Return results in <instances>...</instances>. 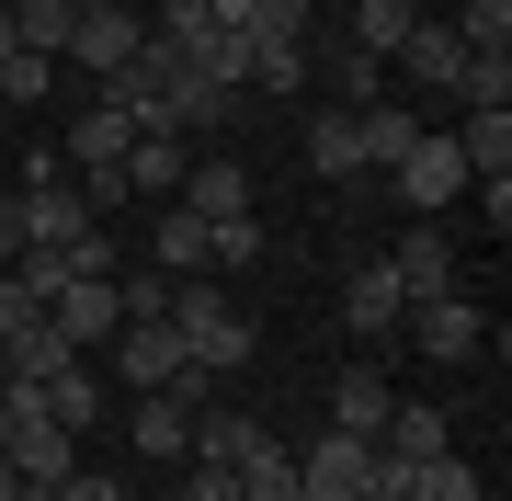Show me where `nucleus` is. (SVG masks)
Instances as JSON below:
<instances>
[{
	"label": "nucleus",
	"mask_w": 512,
	"mask_h": 501,
	"mask_svg": "<svg viewBox=\"0 0 512 501\" xmlns=\"http://www.w3.org/2000/svg\"><path fill=\"white\" fill-rule=\"evenodd\" d=\"M171 331L194 342V365H205V376H239V365L262 353V331L217 297V285H171Z\"/></svg>",
	"instance_id": "obj_1"
},
{
	"label": "nucleus",
	"mask_w": 512,
	"mask_h": 501,
	"mask_svg": "<svg viewBox=\"0 0 512 501\" xmlns=\"http://www.w3.org/2000/svg\"><path fill=\"white\" fill-rule=\"evenodd\" d=\"M308 35H285V23H239L228 35V69H239V92H308Z\"/></svg>",
	"instance_id": "obj_2"
},
{
	"label": "nucleus",
	"mask_w": 512,
	"mask_h": 501,
	"mask_svg": "<svg viewBox=\"0 0 512 501\" xmlns=\"http://www.w3.org/2000/svg\"><path fill=\"white\" fill-rule=\"evenodd\" d=\"M387 183H399V205H410V217H444V205L467 194V160H456V137H433V126H421L410 149L387 160Z\"/></svg>",
	"instance_id": "obj_3"
},
{
	"label": "nucleus",
	"mask_w": 512,
	"mask_h": 501,
	"mask_svg": "<svg viewBox=\"0 0 512 501\" xmlns=\"http://www.w3.org/2000/svg\"><path fill=\"white\" fill-rule=\"evenodd\" d=\"M46 331L69 342V353L114 342V331H126V297H114V274H69V285H57V297H46Z\"/></svg>",
	"instance_id": "obj_4"
},
{
	"label": "nucleus",
	"mask_w": 512,
	"mask_h": 501,
	"mask_svg": "<svg viewBox=\"0 0 512 501\" xmlns=\"http://www.w3.org/2000/svg\"><path fill=\"white\" fill-rule=\"evenodd\" d=\"M365 479H376L365 433H308V456H296V490L308 501H365Z\"/></svg>",
	"instance_id": "obj_5"
},
{
	"label": "nucleus",
	"mask_w": 512,
	"mask_h": 501,
	"mask_svg": "<svg viewBox=\"0 0 512 501\" xmlns=\"http://www.w3.org/2000/svg\"><path fill=\"white\" fill-rule=\"evenodd\" d=\"M399 331H410V353H433V365H478V353H490V319L467 297H421Z\"/></svg>",
	"instance_id": "obj_6"
},
{
	"label": "nucleus",
	"mask_w": 512,
	"mask_h": 501,
	"mask_svg": "<svg viewBox=\"0 0 512 501\" xmlns=\"http://www.w3.org/2000/svg\"><path fill=\"white\" fill-rule=\"evenodd\" d=\"M205 410H217V399H205ZM126 445L137 456H194V399L183 388H137L126 399Z\"/></svg>",
	"instance_id": "obj_7"
},
{
	"label": "nucleus",
	"mask_w": 512,
	"mask_h": 501,
	"mask_svg": "<svg viewBox=\"0 0 512 501\" xmlns=\"http://www.w3.org/2000/svg\"><path fill=\"white\" fill-rule=\"evenodd\" d=\"M387 274H399V297H410V308H421V297H467V285H456V240H444L433 217H421L399 251H387Z\"/></svg>",
	"instance_id": "obj_8"
},
{
	"label": "nucleus",
	"mask_w": 512,
	"mask_h": 501,
	"mask_svg": "<svg viewBox=\"0 0 512 501\" xmlns=\"http://www.w3.org/2000/svg\"><path fill=\"white\" fill-rule=\"evenodd\" d=\"M137 35H148V23L126 12V0H103V12H80V23H69V57H57V69H92V80H114Z\"/></svg>",
	"instance_id": "obj_9"
},
{
	"label": "nucleus",
	"mask_w": 512,
	"mask_h": 501,
	"mask_svg": "<svg viewBox=\"0 0 512 501\" xmlns=\"http://www.w3.org/2000/svg\"><path fill=\"white\" fill-rule=\"evenodd\" d=\"M126 149H137V114H126V103H92L57 160H69V183H92V171H126Z\"/></svg>",
	"instance_id": "obj_10"
},
{
	"label": "nucleus",
	"mask_w": 512,
	"mask_h": 501,
	"mask_svg": "<svg viewBox=\"0 0 512 501\" xmlns=\"http://www.w3.org/2000/svg\"><path fill=\"white\" fill-rule=\"evenodd\" d=\"M35 388H46V422H57V433H103V422H114V388L80 365V353H69L57 376H35Z\"/></svg>",
	"instance_id": "obj_11"
},
{
	"label": "nucleus",
	"mask_w": 512,
	"mask_h": 501,
	"mask_svg": "<svg viewBox=\"0 0 512 501\" xmlns=\"http://www.w3.org/2000/svg\"><path fill=\"white\" fill-rule=\"evenodd\" d=\"M12 194H23V240H35V251L80 240V228H103V217H92V194H80V183H12Z\"/></svg>",
	"instance_id": "obj_12"
},
{
	"label": "nucleus",
	"mask_w": 512,
	"mask_h": 501,
	"mask_svg": "<svg viewBox=\"0 0 512 501\" xmlns=\"http://www.w3.org/2000/svg\"><path fill=\"white\" fill-rule=\"evenodd\" d=\"M387 410H399V388H387V365H342L330 376V433H387Z\"/></svg>",
	"instance_id": "obj_13"
},
{
	"label": "nucleus",
	"mask_w": 512,
	"mask_h": 501,
	"mask_svg": "<svg viewBox=\"0 0 512 501\" xmlns=\"http://www.w3.org/2000/svg\"><path fill=\"white\" fill-rule=\"evenodd\" d=\"M80 467V433H57V422H12V490H57Z\"/></svg>",
	"instance_id": "obj_14"
},
{
	"label": "nucleus",
	"mask_w": 512,
	"mask_h": 501,
	"mask_svg": "<svg viewBox=\"0 0 512 501\" xmlns=\"http://www.w3.org/2000/svg\"><path fill=\"white\" fill-rule=\"evenodd\" d=\"M183 171H194V137L137 126V149H126V194H183Z\"/></svg>",
	"instance_id": "obj_15"
},
{
	"label": "nucleus",
	"mask_w": 512,
	"mask_h": 501,
	"mask_svg": "<svg viewBox=\"0 0 512 501\" xmlns=\"http://www.w3.org/2000/svg\"><path fill=\"white\" fill-rule=\"evenodd\" d=\"M399 80H421V92H456V80H467V46H456V23H410V46H399Z\"/></svg>",
	"instance_id": "obj_16"
},
{
	"label": "nucleus",
	"mask_w": 512,
	"mask_h": 501,
	"mask_svg": "<svg viewBox=\"0 0 512 501\" xmlns=\"http://www.w3.org/2000/svg\"><path fill=\"white\" fill-rule=\"evenodd\" d=\"M342 319H353V331H365V342H387V331H399V319H410L399 274H387V262H365V274L342 285Z\"/></svg>",
	"instance_id": "obj_17"
},
{
	"label": "nucleus",
	"mask_w": 512,
	"mask_h": 501,
	"mask_svg": "<svg viewBox=\"0 0 512 501\" xmlns=\"http://www.w3.org/2000/svg\"><path fill=\"white\" fill-rule=\"evenodd\" d=\"M444 445H456V422H444V410L433 399H399V410H387V433H376V456H444Z\"/></svg>",
	"instance_id": "obj_18"
},
{
	"label": "nucleus",
	"mask_w": 512,
	"mask_h": 501,
	"mask_svg": "<svg viewBox=\"0 0 512 501\" xmlns=\"http://www.w3.org/2000/svg\"><path fill=\"white\" fill-rule=\"evenodd\" d=\"M308 171H319V183H353V171H365V126H353L342 103L308 114Z\"/></svg>",
	"instance_id": "obj_19"
},
{
	"label": "nucleus",
	"mask_w": 512,
	"mask_h": 501,
	"mask_svg": "<svg viewBox=\"0 0 512 501\" xmlns=\"http://www.w3.org/2000/svg\"><path fill=\"white\" fill-rule=\"evenodd\" d=\"M183 205H194L205 228H217V217H251V171H239V160H194L183 171Z\"/></svg>",
	"instance_id": "obj_20"
},
{
	"label": "nucleus",
	"mask_w": 512,
	"mask_h": 501,
	"mask_svg": "<svg viewBox=\"0 0 512 501\" xmlns=\"http://www.w3.org/2000/svg\"><path fill=\"white\" fill-rule=\"evenodd\" d=\"M148 262H160L171 285H183V274H205V217H194V205H171V217L148 228Z\"/></svg>",
	"instance_id": "obj_21"
},
{
	"label": "nucleus",
	"mask_w": 512,
	"mask_h": 501,
	"mask_svg": "<svg viewBox=\"0 0 512 501\" xmlns=\"http://www.w3.org/2000/svg\"><path fill=\"white\" fill-rule=\"evenodd\" d=\"M251 445H262L251 410H194V467H239Z\"/></svg>",
	"instance_id": "obj_22"
},
{
	"label": "nucleus",
	"mask_w": 512,
	"mask_h": 501,
	"mask_svg": "<svg viewBox=\"0 0 512 501\" xmlns=\"http://www.w3.org/2000/svg\"><path fill=\"white\" fill-rule=\"evenodd\" d=\"M228 479H239V501H308V490H296V456L274 445V433H262V445L228 467Z\"/></svg>",
	"instance_id": "obj_23"
},
{
	"label": "nucleus",
	"mask_w": 512,
	"mask_h": 501,
	"mask_svg": "<svg viewBox=\"0 0 512 501\" xmlns=\"http://www.w3.org/2000/svg\"><path fill=\"white\" fill-rule=\"evenodd\" d=\"M69 23H80V0H12V35L35 57H69Z\"/></svg>",
	"instance_id": "obj_24"
},
{
	"label": "nucleus",
	"mask_w": 512,
	"mask_h": 501,
	"mask_svg": "<svg viewBox=\"0 0 512 501\" xmlns=\"http://www.w3.org/2000/svg\"><path fill=\"white\" fill-rule=\"evenodd\" d=\"M410 23H421L410 0H353V46H365V57H399V46H410Z\"/></svg>",
	"instance_id": "obj_25"
},
{
	"label": "nucleus",
	"mask_w": 512,
	"mask_h": 501,
	"mask_svg": "<svg viewBox=\"0 0 512 501\" xmlns=\"http://www.w3.org/2000/svg\"><path fill=\"white\" fill-rule=\"evenodd\" d=\"M353 126H365V171H387V160H399L410 137H421V114H410V103H365Z\"/></svg>",
	"instance_id": "obj_26"
},
{
	"label": "nucleus",
	"mask_w": 512,
	"mask_h": 501,
	"mask_svg": "<svg viewBox=\"0 0 512 501\" xmlns=\"http://www.w3.org/2000/svg\"><path fill=\"white\" fill-rule=\"evenodd\" d=\"M410 501H490V490H478V467L444 445V456H421V467H410Z\"/></svg>",
	"instance_id": "obj_27"
},
{
	"label": "nucleus",
	"mask_w": 512,
	"mask_h": 501,
	"mask_svg": "<svg viewBox=\"0 0 512 501\" xmlns=\"http://www.w3.org/2000/svg\"><path fill=\"white\" fill-rule=\"evenodd\" d=\"M148 35H160V46H183V57H205V46L228 35V23L205 12V0H160V23H148Z\"/></svg>",
	"instance_id": "obj_28"
},
{
	"label": "nucleus",
	"mask_w": 512,
	"mask_h": 501,
	"mask_svg": "<svg viewBox=\"0 0 512 501\" xmlns=\"http://www.w3.org/2000/svg\"><path fill=\"white\" fill-rule=\"evenodd\" d=\"M262 262V217H217L205 228V274H251Z\"/></svg>",
	"instance_id": "obj_29"
},
{
	"label": "nucleus",
	"mask_w": 512,
	"mask_h": 501,
	"mask_svg": "<svg viewBox=\"0 0 512 501\" xmlns=\"http://www.w3.org/2000/svg\"><path fill=\"white\" fill-rule=\"evenodd\" d=\"M456 46L467 57H512V0H467V12H456Z\"/></svg>",
	"instance_id": "obj_30"
},
{
	"label": "nucleus",
	"mask_w": 512,
	"mask_h": 501,
	"mask_svg": "<svg viewBox=\"0 0 512 501\" xmlns=\"http://www.w3.org/2000/svg\"><path fill=\"white\" fill-rule=\"evenodd\" d=\"M46 80H57V57H35V46L0 57V103H12V114H35V103H46Z\"/></svg>",
	"instance_id": "obj_31"
},
{
	"label": "nucleus",
	"mask_w": 512,
	"mask_h": 501,
	"mask_svg": "<svg viewBox=\"0 0 512 501\" xmlns=\"http://www.w3.org/2000/svg\"><path fill=\"white\" fill-rule=\"evenodd\" d=\"M114 297H126V319H171V274L137 262V274H114Z\"/></svg>",
	"instance_id": "obj_32"
},
{
	"label": "nucleus",
	"mask_w": 512,
	"mask_h": 501,
	"mask_svg": "<svg viewBox=\"0 0 512 501\" xmlns=\"http://www.w3.org/2000/svg\"><path fill=\"white\" fill-rule=\"evenodd\" d=\"M35 319H46V308H35V285L0 262V342H12V331H35Z\"/></svg>",
	"instance_id": "obj_33"
},
{
	"label": "nucleus",
	"mask_w": 512,
	"mask_h": 501,
	"mask_svg": "<svg viewBox=\"0 0 512 501\" xmlns=\"http://www.w3.org/2000/svg\"><path fill=\"white\" fill-rule=\"evenodd\" d=\"M456 92H467V103H512V57H467Z\"/></svg>",
	"instance_id": "obj_34"
},
{
	"label": "nucleus",
	"mask_w": 512,
	"mask_h": 501,
	"mask_svg": "<svg viewBox=\"0 0 512 501\" xmlns=\"http://www.w3.org/2000/svg\"><path fill=\"white\" fill-rule=\"evenodd\" d=\"M23 251H35V240H23V194L0 183V262H23Z\"/></svg>",
	"instance_id": "obj_35"
},
{
	"label": "nucleus",
	"mask_w": 512,
	"mask_h": 501,
	"mask_svg": "<svg viewBox=\"0 0 512 501\" xmlns=\"http://www.w3.org/2000/svg\"><path fill=\"white\" fill-rule=\"evenodd\" d=\"M57 501H126V490H114L103 467H69V479H57Z\"/></svg>",
	"instance_id": "obj_36"
},
{
	"label": "nucleus",
	"mask_w": 512,
	"mask_h": 501,
	"mask_svg": "<svg viewBox=\"0 0 512 501\" xmlns=\"http://www.w3.org/2000/svg\"><path fill=\"white\" fill-rule=\"evenodd\" d=\"M183 501H239V479H228V467H194V479H183Z\"/></svg>",
	"instance_id": "obj_37"
},
{
	"label": "nucleus",
	"mask_w": 512,
	"mask_h": 501,
	"mask_svg": "<svg viewBox=\"0 0 512 501\" xmlns=\"http://www.w3.org/2000/svg\"><path fill=\"white\" fill-rule=\"evenodd\" d=\"M12 46H23V35H12V0H0V57H12Z\"/></svg>",
	"instance_id": "obj_38"
},
{
	"label": "nucleus",
	"mask_w": 512,
	"mask_h": 501,
	"mask_svg": "<svg viewBox=\"0 0 512 501\" xmlns=\"http://www.w3.org/2000/svg\"><path fill=\"white\" fill-rule=\"evenodd\" d=\"M319 12H353V0H319Z\"/></svg>",
	"instance_id": "obj_39"
},
{
	"label": "nucleus",
	"mask_w": 512,
	"mask_h": 501,
	"mask_svg": "<svg viewBox=\"0 0 512 501\" xmlns=\"http://www.w3.org/2000/svg\"><path fill=\"white\" fill-rule=\"evenodd\" d=\"M80 12H103V0H80Z\"/></svg>",
	"instance_id": "obj_40"
}]
</instances>
